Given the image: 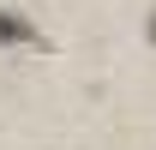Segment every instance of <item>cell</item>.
<instances>
[{
  "label": "cell",
  "instance_id": "obj_2",
  "mask_svg": "<svg viewBox=\"0 0 156 150\" xmlns=\"http://www.w3.org/2000/svg\"><path fill=\"white\" fill-rule=\"evenodd\" d=\"M150 42H156V12H150Z\"/></svg>",
  "mask_w": 156,
  "mask_h": 150
},
{
  "label": "cell",
  "instance_id": "obj_1",
  "mask_svg": "<svg viewBox=\"0 0 156 150\" xmlns=\"http://www.w3.org/2000/svg\"><path fill=\"white\" fill-rule=\"evenodd\" d=\"M0 36H6V42H30V24L12 18V12H0Z\"/></svg>",
  "mask_w": 156,
  "mask_h": 150
}]
</instances>
